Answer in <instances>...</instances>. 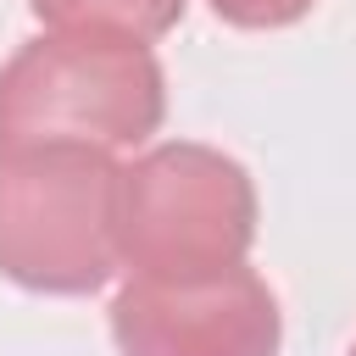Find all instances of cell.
<instances>
[{"label": "cell", "mask_w": 356, "mask_h": 356, "mask_svg": "<svg viewBox=\"0 0 356 356\" xmlns=\"http://www.w3.org/2000/svg\"><path fill=\"white\" fill-rule=\"evenodd\" d=\"M189 0H28V11L44 22V33H106L150 44L184 22Z\"/></svg>", "instance_id": "cell-5"}, {"label": "cell", "mask_w": 356, "mask_h": 356, "mask_svg": "<svg viewBox=\"0 0 356 356\" xmlns=\"http://www.w3.org/2000/svg\"><path fill=\"white\" fill-rule=\"evenodd\" d=\"M312 6H317V0H211V11H217L228 28H250V33H261V28H289V22H300Z\"/></svg>", "instance_id": "cell-6"}, {"label": "cell", "mask_w": 356, "mask_h": 356, "mask_svg": "<svg viewBox=\"0 0 356 356\" xmlns=\"http://www.w3.org/2000/svg\"><path fill=\"white\" fill-rule=\"evenodd\" d=\"M256 245V184L217 145L167 139L122 167L117 250L145 278H200L239 267Z\"/></svg>", "instance_id": "cell-3"}, {"label": "cell", "mask_w": 356, "mask_h": 356, "mask_svg": "<svg viewBox=\"0 0 356 356\" xmlns=\"http://www.w3.org/2000/svg\"><path fill=\"white\" fill-rule=\"evenodd\" d=\"M350 356H356V339H350Z\"/></svg>", "instance_id": "cell-7"}, {"label": "cell", "mask_w": 356, "mask_h": 356, "mask_svg": "<svg viewBox=\"0 0 356 356\" xmlns=\"http://www.w3.org/2000/svg\"><path fill=\"white\" fill-rule=\"evenodd\" d=\"M111 150L11 145L0 150V278L33 295H95L117 267Z\"/></svg>", "instance_id": "cell-2"}, {"label": "cell", "mask_w": 356, "mask_h": 356, "mask_svg": "<svg viewBox=\"0 0 356 356\" xmlns=\"http://www.w3.org/2000/svg\"><path fill=\"white\" fill-rule=\"evenodd\" d=\"M117 356H278L284 312L267 278L239 261L200 278H145L111 295Z\"/></svg>", "instance_id": "cell-4"}, {"label": "cell", "mask_w": 356, "mask_h": 356, "mask_svg": "<svg viewBox=\"0 0 356 356\" xmlns=\"http://www.w3.org/2000/svg\"><path fill=\"white\" fill-rule=\"evenodd\" d=\"M167 117V72L150 44L106 33H39L0 67V150L89 145L134 150Z\"/></svg>", "instance_id": "cell-1"}]
</instances>
